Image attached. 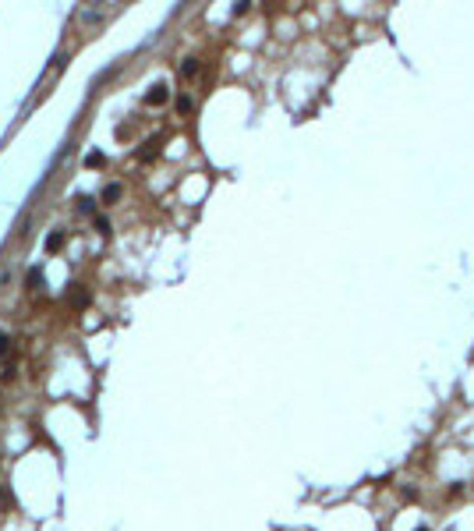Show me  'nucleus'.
<instances>
[{
  "mask_svg": "<svg viewBox=\"0 0 474 531\" xmlns=\"http://www.w3.org/2000/svg\"><path fill=\"white\" fill-rule=\"evenodd\" d=\"M145 103H149V106H163V103H166V85H153V89L145 92Z\"/></svg>",
  "mask_w": 474,
  "mask_h": 531,
  "instance_id": "f257e3e1",
  "label": "nucleus"
},
{
  "mask_svg": "<svg viewBox=\"0 0 474 531\" xmlns=\"http://www.w3.org/2000/svg\"><path fill=\"white\" fill-rule=\"evenodd\" d=\"M25 284H28V287H36V284H43V273H39V266H32V269L25 273Z\"/></svg>",
  "mask_w": 474,
  "mask_h": 531,
  "instance_id": "39448f33",
  "label": "nucleus"
},
{
  "mask_svg": "<svg viewBox=\"0 0 474 531\" xmlns=\"http://www.w3.org/2000/svg\"><path fill=\"white\" fill-rule=\"evenodd\" d=\"M156 156V142H145V149L138 152V159H153Z\"/></svg>",
  "mask_w": 474,
  "mask_h": 531,
  "instance_id": "6e6552de",
  "label": "nucleus"
},
{
  "mask_svg": "<svg viewBox=\"0 0 474 531\" xmlns=\"http://www.w3.org/2000/svg\"><path fill=\"white\" fill-rule=\"evenodd\" d=\"M61 244H64V234H61V230L46 237V251H61Z\"/></svg>",
  "mask_w": 474,
  "mask_h": 531,
  "instance_id": "20e7f679",
  "label": "nucleus"
},
{
  "mask_svg": "<svg viewBox=\"0 0 474 531\" xmlns=\"http://www.w3.org/2000/svg\"><path fill=\"white\" fill-rule=\"evenodd\" d=\"M418 531H428V528H418Z\"/></svg>",
  "mask_w": 474,
  "mask_h": 531,
  "instance_id": "f8f14e48",
  "label": "nucleus"
},
{
  "mask_svg": "<svg viewBox=\"0 0 474 531\" xmlns=\"http://www.w3.org/2000/svg\"><path fill=\"white\" fill-rule=\"evenodd\" d=\"M177 110L188 114V110H191V99H188V96H177Z\"/></svg>",
  "mask_w": 474,
  "mask_h": 531,
  "instance_id": "1a4fd4ad",
  "label": "nucleus"
},
{
  "mask_svg": "<svg viewBox=\"0 0 474 531\" xmlns=\"http://www.w3.org/2000/svg\"><path fill=\"white\" fill-rule=\"evenodd\" d=\"M78 209H81V213H92V199H85V195H81V199H78Z\"/></svg>",
  "mask_w": 474,
  "mask_h": 531,
  "instance_id": "9d476101",
  "label": "nucleus"
},
{
  "mask_svg": "<svg viewBox=\"0 0 474 531\" xmlns=\"http://www.w3.org/2000/svg\"><path fill=\"white\" fill-rule=\"evenodd\" d=\"M117 199H121V184H106V188H103V202H106V206H113Z\"/></svg>",
  "mask_w": 474,
  "mask_h": 531,
  "instance_id": "7ed1b4c3",
  "label": "nucleus"
},
{
  "mask_svg": "<svg viewBox=\"0 0 474 531\" xmlns=\"http://www.w3.org/2000/svg\"><path fill=\"white\" fill-rule=\"evenodd\" d=\"M195 71H198V61H184V64H181V75H195Z\"/></svg>",
  "mask_w": 474,
  "mask_h": 531,
  "instance_id": "0eeeda50",
  "label": "nucleus"
},
{
  "mask_svg": "<svg viewBox=\"0 0 474 531\" xmlns=\"http://www.w3.org/2000/svg\"><path fill=\"white\" fill-rule=\"evenodd\" d=\"M7 344H11V340H7V337H0V358L7 354Z\"/></svg>",
  "mask_w": 474,
  "mask_h": 531,
  "instance_id": "9b49d317",
  "label": "nucleus"
},
{
  "mask_svg": "<svg viewBox=\"0 0 474 531\" xmlns=\"http://www.w3.org/2000/svg\"><path fill=\"white\" fill-rule=\"evenodd\" d=\"M103 163H106L103 152H88V156H85V166H103Z\"/></svg>",
  "mask_w": 474,
  "mask_h": 531,
  "instance_id": "423d86ee",
  "label": "nucleus"
},
{
  "mask_svg": "<svg viewBox=\"0 0 474 531\" xmlns=\"http://www.w3.org/2000/svg\"><path fill=\"white\" fill-rule=\"evenodd\" d=\"M85 301H88V291L75 284V287H71V304H75V308H85Z\"/></svg>",
  "mask_w": 474,
  "mask_h": 531,
  "instance_id": "f03ea898",
  "label": "nucleus"
}]
</instances>
